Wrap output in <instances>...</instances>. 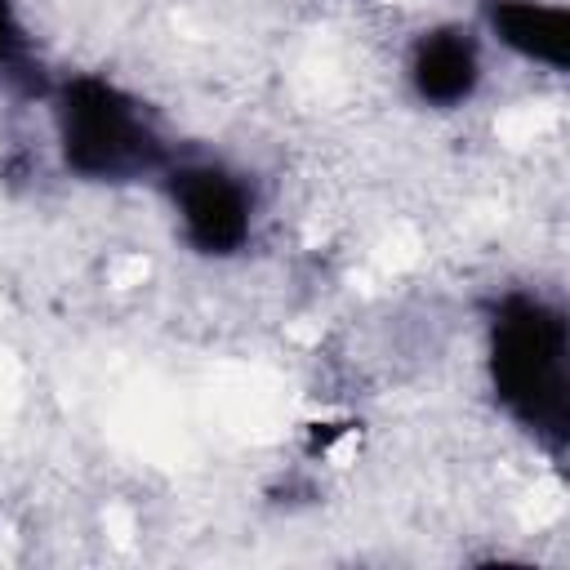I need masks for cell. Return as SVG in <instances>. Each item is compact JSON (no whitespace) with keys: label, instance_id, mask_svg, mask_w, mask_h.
I'll use <instances>...</instances> for the list:
<instances>
[{"label":"cell","instance_id":"cell-3","mask_svg":"<svg viewBox=\"0 0 570 570\" xmlns=\"http://www.w3.org/2000/svg\"><path fill=\"white\" fill-rule=\"evenodd\" d=\"M174 214L178 240L209 263H227L254 245L258 232V187L249 174L209 156H174L156 178Z\"/></svg>","mask_w":570,"mask_h":570},{"label":"cell","instance_id":"cell-2","mask_svg":"<svg viewBox=\"0 0 570 570\" xmlns=\"http://www.w3.org/2000/svg\"><path fill=\"white\" fill-rule=\"evenodd\" d=\"M53 151L62 169L94 187L160 178L178 156L151 107L102 71H71L49 85Z\"/></svg>","mask_w":570,"mask_h":570},{"label":"cell","instance_id":"cell-4","mask_svg":"<svg viewBox=\"0 0 570 570\" xmlns=\"http://www.w3.org/2000/svg\"><path fill=\"white\" fill-rule=\"evenodd\" d=\"M485 36L463 22H432L410 40L405 85L432 111H459L481 94Z\"/></svg>","mask_w":570,"mask_h":570},{"label":"cell","instance_id":"cell-6","mask_svg":"<svg viewBox=\"0 0 570 570\" xmlns=\"http://www.w3.org/2000/svg\"><path fill=\"white\" fill-rule=\"evenodd\" d=\"M0 80L18 94H49L45 67L36 58V40L18 13V0H0Z\"/></svg>","mask_w":570,"mask_h":570},{"label":"cell","instance_id":"cell-5","mask_svg":"<svg viewBox=\"0 0 570 570\" xmlns=\"http://www.w3.org/2000/svg\"><path fill=\"white\" fill-rule=\"evenodd\" d=\"M481 31L530 67L552 76L570 67V9L557 0H481Z\"/></svg>","mask_w":570,"mask_h":570},{"label":"cell","instance_id":"cell-1","mask_svg":"<svg viewBox=\"0 0 570 570\" xmlns=\"http://www.w3.org/2000/svg\"><path fill=\"white\" fill-rule=\"evenodd\" d=\"M485 383L512 428L552 459L570 445V321L539 289H503L485 312Z\"/></svg>","mask_w":570,"mask_h":570}]
</instances>
